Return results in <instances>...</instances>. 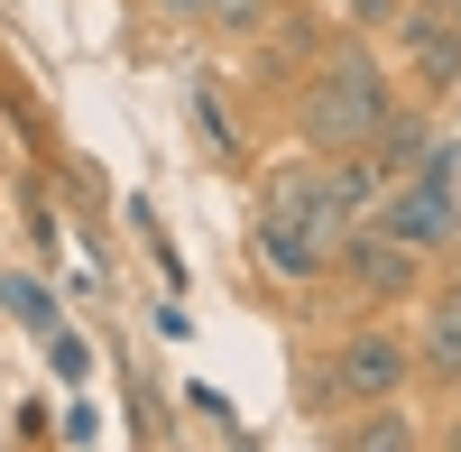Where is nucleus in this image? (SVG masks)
I'll return each instance as SVG.
<instances>
[{
    "label": "nucleus",
    "instance_id": "8",
    "mask_svg": "<svg viewBox=\"0 0 461 452\" xmlns=\"http://www.w3.org/2000/svg\"><path fill=\"white\" fill-rule=\"evenodd\" d=\"M425 148H434V130L415 121V111H388V121H378V139H369V158L388 167V176H415V167H425Z\"/></svg>",
    "mask_w": 461,
    "mask_h": 452
},
{
    "label": "nucleus",
    "instance_id": "3",
    "mask_svg": "<svg viewBox=\"0 0 461 452\" xmlns=\"http://www.w3.org/2000/svg\"><path fill=\"white\" fill-rule=\"evenodd\" d=\"M406 379H415V351L397 332H351V342L323 360V379H304V406H314V416H332V406H397Z\"/></svg>",
    "mask_w": 461,
    "mask_h": 452
},
{
    "label": "nucleus",
    "instance_id": "13",
    "mask_svg": "<svg viewBox=\"0 0 461 452\" xmlns=\"http://www.w3.org/2000/svg\"><path fill=\"white\" fill-rule=\"evenodd\" d=\"M158 10H185V19H203V10H221V0H158Z\"/></svg>",
    "mask_w": 461,
    "mask_h": 452
},
{
    "label": "nucleus",
    "instance_id": "10",
    "mask_svg": "<svg viewBox=\"0 0 461 452\" xmlns=\"http://www.w3.org/2000/svg\"><path fill=\"white\" fill-rule=\"evenodd\" d=\"M0 314L28 323V332H56V305H47V286H37V277H0Z\"/></svg>",
    "mask_w": 461,
    "mask_h": 452
},
{
    "label": "nucleus",
    "instance_id": "11",
    "mask_svg": "<svg viewBox=\"0 0 461 452\" xmlns=\"http://www.w3.org/2000/svg\"><path fill=\"white\" fill-rule=\"evenodd\" d=\"M406 443H415V425L397 416V406H378V416H369V425L351 434V452H406Z\"/></svg>",
    "mask_w": 461,
    "mask_h": 452
},
{
    "label": "nucleus",
    "instance_id": "5",
    "mask_svg": "<svg viewBox=\"0 0 461 452\" xmlns=\"http://www.w3.org/2000/svg\"><path fill=\"white\" fill-rule=\"evenodd\" d=\"M267 221H286V231L323 240V249H341V240L360 231V221L332 203V185H323V158H314V167H277V176H267Z\"/></svg>",
    "mask_w": 461,
    "mask_h": 452
},
{
    "label": "nucleus",
    "instance_id": "15",
    "mask_svg": "<svg viewBox=\"0 0 461 452\" xmlns=\"http://www.w3.org/2000/svg\"><path fill=\"white\" fill-rule=\"evenodd\" d=\"M452 452H461V434H452Z\"/></svg>",
    "mask_w": 461,
    "mask_h": 452
},
{
    "label": "nucleus",
    "instance_id": "6",
    "mask_svg": "<svg viewBox=\"0 0 461 452\" xmlns=\"http://www.w3.org/2000/svg\"><path fill=\"white\" fill-rule=\"evenodd\" d=\"M397 56L415 65V84H425V93H461V19L406 0V10H397Z\"/></svg>",
    "mask_w": 461,
    "mask_h": 452
},
{
    "label": "nucleus",
    "instance_id": "2",
    "mask_svg": "<svg viewBox=\"0 0 461 452\" xmlns=\"http://www.w3.org/2000/svg\"><path fill=\"white\" fill-rule=\"evenodd\" d=\"M369 231H388V240L425 249V258H443V249L461 240V203H452V139H434V148H425V167L397 176L388 194H378Z\"/></svg>",
    "mask_w": 461,
    "mask_h": 452
},
{
    "label": "nucleus",
    "instance_id": "7",
    "mask_svg": "<svg viewBox=\"0 0 461 452\" xmlns=\"http://www.w3.org/2000/svg\"><path fill=\"white\" fill-rule=\"evenodd\" d=\"M249 240H258V258H267V268H277V277H295V286H314L323 268H332V249L323 240H304V231H286V221H249Z\"/></svg>",
    "mask_w": 461,
    "mask_h": 452
},
{
    "label": "nucleus",
    "instance_id": "9",
    "mask_svg": "<svg viewBox=\"0 0 461 452\" xmlns=\"http://www.w3.org/2000/svg\"><path fill=\"white\" fill-rule=\"evenodd\" d=\"M415 369H425V379H461V295H443V305H434L425 342H415Z\"/></svg>",
    "mask_w": 461,
    "mask_h": 452
},
{
    "label": "nucleus",
    "instance_id": "12",
    "mask_svg": "<svg viewBox=\"0 0 461 452\" xmlns=\"http://www.w3.org/2000/svg\"><path fill=\"white\" fill-rule=\"evenodd\" d=\"M406 0H351V28H397Z\"/></svg>",
    "mask_w": 461,
    "mask_h": 452
},
{
    "label": "nucleus",
    "instance_id": "1",
    "mask_svg": "<svg viewBox=\"0 0 461 452\" xmlns=\"http://www.w3.org/2000/svg\"><path fill=\"white\" fill-rule=\"evenodd\" d=\"M388 111H397V102H388L378 56H369V47H341V56L323 65V84L304 93V139H314L323 158H341V148H369Z\"/></svg>",
    "mask_w": 461,
    "mask_h": 452
},
{
    "label": "nucleus",
    "instance_id": "14",
    "mask_svg": "<svg viewBox=\"0 0 461 452\" xmlns=\"http://www.w3.org/2000/svg\"><path fill=\"white\" fill-rule=\"evenodd\" d=\"M425 10H443V19H461V0H425Z\"/></svg>",
    "mask_w": 461,
    "mask_h": 452
},
{
    "label": "nucleus",
    "instance_id": "4",
    "mask_svg": "<svg viewBox=\"0 0 461 452\" xmlns=\"http://www.w3.org/2000/svg\"><path fill=\"white\" fill-rule=\"evenodd\" d=\"M332 268H341V286H351V305H397V295H425V249L369 231V221L332 249Z\"/></svg>",
    "mask_w": 461,
    "mask_h": 452
}]
</instances>
